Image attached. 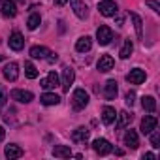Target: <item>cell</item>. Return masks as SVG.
<instances>
[{
	"mask_svg": "<svg viewBox=\"0 0 160 160\" xmlns=\"http://www.w3.org/2000/svg\"><path fill=\"white\" fill-rule=\"evenodd\" d=\"M87 104H89V94H87L83 89H75L73 94H72V106H73V109H75V111L85 109Z\"/></svg>",
	"mask_w": 160,
	"mask_h": 160,
	"instance_id": "1",
	"label": "cell"
},
{
	"mask_svg": "<svg viewBox=\"0 0 160 160\" xmlns=\"http://www.w3.org/2000/svg\"><path fill=\"white\" fill-rule=\"evenodd\" d=\"M98 12L104 17H115V13L119 12V8H117V4L113 2V0H102V2L98 4Z\"/></svg>",
	"mask_w": 160,
	"mask_h": 160,
	"instance_id": "2",
	"label": "cell"
},
{
	"mask_svg": "<svg viewBox=\"0 0 160 160\" xmlns=\"http://www.w3.org/2000/svg\"><path fill=\"white\" fill-rule=\"evenodd\" d=\"M96 38H98V43H100V45H109L111 40H113V30H111L108 25H102V27H98V30H96Z\"/></svg>",
	"mask_w": 160,
	"mask_h": 160,
	"instance_id": "3",
	"label": "cell"
},
{
	"mask_svg": "<svg viewBox=\"0 0 160 160\" xmlns=\"http://www.w3.org/2000/svg\"><path fill=\"white\" fill-rule=\"evenodd\" d=\"M92 149L100 154V156H106V154H109L111 151H113V147H111V143L108 141V139H104V138H98V139H94L92 141Z\"/></svg>",
	"mask_w": 160,
	"mask_h": 160,
	"instance_id": "4",
	"label": "cell"
},
{
	"mask_svg": "<svg viewBox=\"0 0 160 160\" xmlns=\"http://www.w3.org/2000/svg\"><path fill=\"white\" fill-rule=\"evenodd\" d=\"M156 124H158V119L154 117V115H145L143 117V121H141V134L143 136H147V134H151L154 128H156Z\"/></svg>",
	"mask_w": 160,
	"mask_h": 160,
	"instance_id": "5",
	"label": "cell"
},
{
	"mask_svg": "<svg viewBox=\"0 0 160 160\" xmlns=\"http://www.w3.org/2000/svg\"><path fill=\"white\" fill-rule=\"evenodd\" d=\"M12 98H13V100H17V102H21V104H28V102H32V100H34V94H32V92H28V91L13 89V91H12Z\"/></svg>",
	"mask_w": 160,
	"mask_h": 160,
	"instance_id": "6",
	"label": "cell"
},
{
	"mask_svg": "<svg viewBox=\"0 0 160 160\" xmlns=\"http://www.w3.org/2000/svg\"><path fill=\"white\" fill-rule=\"evenodd\" d=\"M70 4H72V10H73V13H75L79 19H87V13H89V10H87V4H83L81 0H70Z\"/></svg>",
	"mask_w": 160,
	"mask_h": 160,
	"instance_id": "7",
	"label": "cell"
},
{
	"mask_svg": "<svg viewBox=\"0 0 160 160\" xmlns=\"http://www.w3.org/2000/svg\"><path fill=\"white\" fill-rule=\"evenodd\" d=\"M145 72L141 70V68H134V70H130V73L126 75V79L130 83H134V85H139V83H143L145 81Z\"/></svg>",
	"mask_w": 160,
	"mask_h": 160,
	"instance_id": "8",
	"label": "cell"
},
{
	"mask_svg": "<svg viewBox=\"0 0 160 160\" xmlns=\"http://www.w3.org/2000/svg\"><path fill=\"white\" fill-rule=\"evenodd\" d=\"M117 81L115 79H109V81H106V85H104V98L106 100H115V96H117Z\"/></svg>",
	"mask_w": 160,
	"mask_h": 160,
	"instance_id": "9",
	"label": "cell"
},
{
	"mask_svg": "<svg viewBox=\"0 0 160 160\" xmlns=\"http://www.w3.org/2000/svg\"><path fill=\"white\" fill-rule=\"evenodd\" d=\"M10 49H13V51H21L23 47H25V38H23V34L21 32H13L12 36H10Z\"/></svg>",
	"mask_w": 160,
	"mask_h": 160,
	"instance_id": "10",
	"label": "cell"
},
{
	"mask_svg": "<svg viewBox=\"0 0 160 160\" xmlns=\"http://www.w3.org/2000/svg\"><path fill=\"white\" fill-rule=\"evenodd\" d=\"M4 77L8 79V81H15V79L19 77V66L17 62H10L4 66Z\"/></svg>",
	"mask_w": 160,
	"mask_h": 160,
	"instance_id": "11",
	"label": "cell"
},
{
	"mask_svg": "<svg viewBox=\"0 0 160 160\" xmlns=\"http://www.w3.org/2000/svg\"><path fill=\"white\" fill-rule=\"evenodd\" d=\"M89 128H85V126H79V128H75L73 132H72V139L75 141V143H85L87 139H89Z\"/></svg>",
	"mask_w": 160,
	"mask_h": 160,
	"instance_id": "12",
	"label": "cell"
},
{
	"mask_svg": "<svg viewBox=\"0 0 160 160\" xmlns=\"http://www.w3.org/2000/svg\"><path fill=\"white\" fill-rule=\"evenodd\" d=\"M45 91H49V89H55L57 85H58V75L55 73V72H49L47 73V77H43L42 79V83H40Z\"/></svg>",
	"mask_w": 160,
	"mask_h": 160,
	"instance_id": "13",
	"label": "cell"
},
{
	"mask_svg": "<svg viewBox=\"0 0 160 160\" xmlns=\"http://www.w3.org/2000/svg\"><path fill=\"white\" fill-rule=\"evenodd\" d=\"M73 79H75L73 70H72V68H64V72H62V89H64L66 92L70 91V87H72V83H73Z\"/></svg>",
	"mask_w": 160,
	"mask_h": 160,
	"instance_id": "14",
	"label": "cell"
},
{
	"mask_svg": "<svg viewBox=\"0 0 160 160\" xmlns=\"http://www.w3.org/2000/svg\"><path fill=\"white\" fill-rule=\"evenodd\" d=\"M2 15L8 17V19L17 15V6H15L13 0H4V2H2Z\"/></svg>",
	"mask_w": 160,
	"mask_h": 160,
	"instance_id": "15",
	"label": "cell"
},
{
	"mask_svg": "<svg viewBox=\"0 0 160 160\" xmlns=\"http://www.w3.org/2000/svg\"><path fill=\"white\" fill-rule=\"evenodd\" d=\"M113 64H115V62H113V58H111L109 55H102L100 60H98V70L104 72V73H106V72H111V70H113Z\"/></svg>",
	"mask_w": 160,
	"mask_h": 160,
	"instance_id": "16",
	"label": "cell"
},
{
	"mask_svg": "<svg viewBox=\"0 0 160 160\" xmlns=\"http://www.w3.org/2000/svg\"><path fill=\"white\" fill-rule=\"evenodd\" d=\"M91 47H92V40L89 36H83V38H79L75 42V49L79 53H87V51H91Z\"/></svg>",
	"mask_w": 160,
	"mask_h": 160,
	"instance_id": "17",
	"label": "cell"
},
{
	"mask_svg": "<svg viewBox=\"0 0 160 160\" xmlns=\"http://www.w3.org/2000/svg\"><path fill=\"white\" fill-rule=\"evenodd\" d=\"M115 119H117V128H124V126H128V124L132 122L134 115L128 113V111H121V113H117Z\"/></svg>",
	"mask_w": 160,
	"mask_h": 160,
	"instance_id": "18",
	"label": "cell"
},
{
	"mask_svg": "<svg viewBox=\"0 0 160 160\" xmlns=\"http://www.w3.org/2000/svg\"><path fill=\"white\" fill-rule=\"evenodd\" d=\"M124 145H128L130 149H138V145H139V139H138V134H136V130H128V132L124 134Z\"/></svg>",
	"mask_w": 160,
	"mask_h": 160,
	"instance_id": "19",
	"label": "cell"
},
{
	"mask_svg": "<svg viewBox=\"0 0 160 160\" xmlns=\"http://www.w3.org/2000/svg\"><path fill=\"white\" fill-rule=\"evenodd\" d=\"M4 154H6V158H8V160L21 158V156H23V149H21V147H17V145H6Z\"/></svg>",
	"mask_w": 160,
	"mask_h": 160,
	"instance_id": "20",
	"label": "cell"
},
{
	"mask_svg": "<svg viewBox=\"0 0 160 160\" xmlns=\"http://www.w3.org/2000/svg\"><path fill=\"white\" fill-rule=\"evenodd\" d=\"M115 117H117V113H115L113 108L106 106V108L102 109V121H104V124H113V122H115Z\"/></svg>",
	"mask_w": 160,
	"mask_h": 160,
	"instance_id": "21",
	"label": "cell"
},
{
	"mask_svg": "<svg viewBox=\"0 0 160 160\" xmlns=\"http://www.w3.org/2000/svg\"><path fill=\"white\" fill-rule=\"evenodd\" d=\"M40 100H42L43 106H57V104L60 102V96L55 94V92H45V94H42Z\"/></svg>",
	"mask_w": 160,
	"mask_h": 160,
	"instance_id": "22",
	"label": "cell"
},
{
	"mask_svg": "<svg viewBox=\"0 0 160 160\" xmlns=\"http://www.w3.org/2000/svg\"><path fill=\"white\" fill-rule=\"evenodd\" d=\"M53 154H55L57 158H70V156H72V149H70L68 145H55Z\"/></svg>",
	"mask_w": 160,
	"mask_h": 160,
	"instance_id": "23",
	"label": "cell"
},
{
	"mask_svg": "<svg viewBox=\"0 0 160 160\" xmlns=\"http://www.w3.org/2000/svg\"><path fill=\"white\" fill-rule=\"evenodd\" d=\"M47 55H49V49L43 47V45H34V47L30 49V57H32V58H45Z\"/></svg>",
	"mask_w": 160,
	"mask_h": 160,
	"instance_id": "24",
	"label": "cell"
},
{
	"mask_svg": "<svg viewBox=\"0 0 160 160\" xmlns=\"http://www.w3.org/2000/svg\"><path fill=\"white\" fill-rule=\"evenodd\" d=\"M141 106H143V109L149 111V113H154V111H156V100H154L152 96H143V98H141Z\"/></svg>",
	"mask_w": 160,
	"mask_h": 160,
	"instance_id": "25",
	"label": "cell"
},
{
	"mask_svg": "<svg viewBox=\"0 0 160 160\" xmlns=\"http://www.w3.org/2000/svg\"><path fill=\"white\" fill-rule=\"evenodd\" d=\"M130 17H132V21H134V27H136L138 38H139V40H143V23H141V17H139L138 13H132Z\"/></svg>",
	"mask_w": 160,
	"mask_h": 160,
	"instance_id": "26",
	"label": "cell"
},
{
	"mask_svg": "<svg viewBox=\"0 0 160 160\" xmlns=\"http://www.w3.org/2000/svg\"><path fill=\"white\" fill-rule=\"evenodd\" d=\"M132 49H134V43H132V40H124V45H122V49L119 51L121 58H128V57L132 55Z\"/></svg>",
	"mask_w": 160,
	"mask_h": 160,
	"instance_id": "27",
	"label": "cell"
},
{
	"mask_svg": "<svg viewBox=\"0 0 160 160\" xmlns=\"http://www.w3.org/2000/svg\"><path fill=\"white\" fill-rule=\"evenodd\" d=\"M25 75L28 79H36L38 77V68L32 64V62H25Z\"/></svg>",
	"mask_w": 160,
	"mask_h": 160,
	"instance_id": "28",
	"label": "cell"
},
{
	"mask_svg": "<svg viewBox=\"0 0 160 160\" xmlns=\"http://www.w3.org/2000/svg\"><path fill=\"white\" fill-rule=\"evenodd\" d=\"M40 23H42L40 15H38V13H32V15L28 17V23H27V25H28V28H30V30H36V28L40 27Z\"/></svg>",
	"mask_w": 160,
	"mask_h": 160,
	"instance_id": "29",
	"label": "cell"
},
{
	"mask_svg": "<svg viewBox=\"0 0 160 160\" xmlns=\"http://www.w3.org/2000/svg\"><path fill=\"white\" fill-rule=\"evenodd\" d=\"M151 145H152L154 149H158V147H160V132H158L156 128L151 132Z\"/></svg>",
	"mask_w": 160,
	"mask_h": 160,
	"instance_id": "30",
	"label": "cell"
},
{
	"mask_svg": "<svg viewBox=\"0 0 160 160\" xmlns=\"http://www.w3.org/2000/svg\"><path fill=\"white\" fill-rule=\"evenodd\" d=\"M6 102H8V94H6V89H4V85H0V109H2V108L6 106Z\"/></svg>",
	"mask_w": 160,
	"mask_h": 160,
	"instance_id": "31",
	"label": "cell"
},
{
	"mask_svg": "<svg viewBox=\"0 0 160 160\" xmlns=\"http://www.w3.org/2000/svg\"><path fill=\"white\" fill-rule=\"evenodd\" d=\"M124 102H126V106H130V108H132V106H134V102H136V92H134V91H128V92H126V100H124Z\"/></svg>",
	"mask_w": 160,
	"mask_h": 160,
	"instance_id": "32",
	"label": "cell"
},
{
	"mask_svg": "<svg viewBox=\"0 0 160 160\" xmlns=\"http://www.w3.org/2000/svg\"><path fill=\"white\" fill-rule=\"evenodd\" d=\"M147 6H149V8H152L156 13L160 12V4H158V2H154V0H147Z\"/></svg>",
	"mask_w": 160,
	"mask_h": 160,
	"instance_id": "33",
	"label": "cell"
},
{
	"mask_svg": "<svg viewBox=\"0 0 160 160\" xmlns=\"http://www.w3.org/2000/svg\"><path fill=\"white\" fill-rule=\"evenodd\" d=\"M45 60H47L49 64H53V62H57V60H58V57H57V53H51V51H49V55L45 57Z\"/></svg>",
	"mask_w": 160,
	"mask_h": 160,
	"instance_id": "34",
	"label": "cell"
},
{
	"mask_svg": "<svg viewBox=\"0 0 160 160\" xmlns=\"http://www.w3.org/2000/svg\"><path fill=\"white\" fill-rule=\"evenodd\" d=\"M115 23H117V27H122V23H124V15H117Z\"/></svg>",
	"mask_w": 160,
	"mask_h": 160,
	"instance_id": "35",
	"label": "cell"
},
{
	"mask_svg": "<svg viewBox=\"0 0 160 160\" xmlns=\"http://www.w3.org/2000/svg\"><path fill=\"white\" fill-rule=\"evenodd\" d=\"M143 158H147V160H154L156 156H154L152 152H145V154H143Z\"/></svg>",
	"mask_w": 160,
	"mask_h": 160,
	"instance_id": "36",
	"label": "cell"
},
{
	"mask_svg": "<svg viewBox=\"0 0 160 160\" xmlns=\"http://www.w3.org/2000/svg\"><path fill=\"white\" fill-rule=\"evenodd\" d=\"M4 136H6V130H4L2 126H0V143H2V141H4Z\"/></svg>",
	"mask_w": 160,
	"mask_h": 160,
	"instance_id": "37",
	"label": "cell"
},
{
	"mask_svg": "<svg viewBox=\"0 0 160 160\" xmlns=\"http://www.w3.org/2000/svg\"><path fill=\"white\" fill-rule=\"evenodd\" d=\"M66 2H68V0H55V6H58V8H60V6H64Z\"/></svg>",
	"mask_w": 160,
	"mask_h": 160,
	"instance_id": "38",
	"label": "cell"
},
{
	"mask_svg": "<svg viewBox=\"0 0 160 160\" xmlns=\"http://www.w3.org/2000/svg\"><path fill=\"white\" fill-rule=\"evenodd\" d=\"M115 154H119V156H122V154H124V151H122V149H115Z\"/></svg>",
	"mask_w": 160,
	"mask_h": 160,
	"instance_id": "39",
	"label": "cell"
},
{
	"mask_svg": "<svg viewBox=\"0 0 160 160\" xmlns=\"http://www.w3.org/2000/svg\"><path fill=\"white\" fill-rule=\"evenodd\" d=\"M19 2H25V0H19Z\"/></svg>",
	"mask_w": 160,
	"mask_h": 160,
	"instance_id": "40",
	"label": "cell"
},
{
	"mask_svg": "<svg viewBox=\"0 0 160 160\" xmlns=\"http://www.w3.org/2000/svg\"><path fill=\"white\" fill-rule=\"evenodd\" d=\"M0 60H2V55H0Z\"/></svg>",
	"mask_w": 160,
	"mask_h": 160,
	"instance_id": "41",
	"label": "cell"
}]
</instances>
